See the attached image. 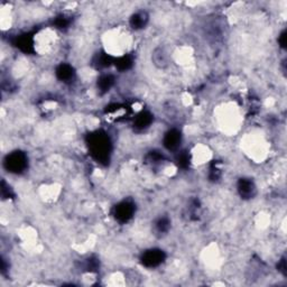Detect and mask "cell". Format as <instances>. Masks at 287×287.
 Returning a JSON list of instances; mask_svg holds the SVG:
<instances>
[{
    "instance_id": "obj_3",
    "label": "cell",
    "mask_w": 287,
    "mask_h": 287,
    "mask_svg": "<svg viewBox=\"0 0 287 287\" xmlns=\"http://www.w3.org/2000/svg\"><path fill=\"white\" fill-rule=\"evenodd\" d=\"M135 204L130 201H121L113 209V216L118 222L126 223L132 219L135 215Z\"/></svg>"
},
{
    "instance_id": "obj_12",
    "label": "cell",
    "mask_w": 287,
    "mask_h": 287,
    "mask_svg": "<svg viewBox=\"0 0 287 287\" xmlns=\"http://www.w3.org/2000/svg\"><path fill=\"white\" fill-rule=\"evenodd\" d=\"M154 228H155V231L160 234H165L168 233L171 228V220L167 218V216H161L158 218L155 224H154Z\"/></svg>"
},
{
    "instance_id": "obj_5",
    "label": "cell",
    "mask_w": 287,
    "mask_h": 287,
    "mask_svg": "<svg viewBox=\"0 0 287 287\" xmlns=\"http://www.w3.org/2000/svg\"><path fill=\"white\" fill-rule=\"evenodd\" d=\"M182 134L179 129H170L165 132L163 145L170 152H176L182 144Z\"/></svg>"
},
{
    "instance_id": "obj_6",
    "label": "cell",
    "mask_w": 287,
    "mask_h": 287,
    "mask_svg": "<svg viewBox=\"0 0 287 287\" xmlns=\"http://www.w3.org/2000/svg\"><path fill=\"white\" fill-rule=\"evenodd\" d=\"M238 193L244 198H252L257 192L256 185L250 179H240L237 185Z\"/></svg>"
},
{
    "instance_id": "obj_13",
    "label": "cell",
    "mask_w": 287,
    "mask_h": 287,
    "mask_svg": "<svg viewBox=\"0 0 287 287\" xmlns=\"http://www.w3.org/2000/svg\"><path fill=\"white\" fill-rule=\"evenodd\" d=\"M113 65H115L116 69L119 70V71H127V70H129L132 66V60L130 56L124 54L116 58L115 62H113Z\"/></svg>"
},
{
    "instance_id": "obj_7",
    "label": "cell",
    "mask_w": 287,
    "mask_h": 287,
    "mask_svg": "<svg viewBox=\"0 0 287 287\" xmlns=\"http://www.w3.org/2000/svg\"><path fill=\"white\" fill-rule=\"evenodd\" d=\"M148 20V14L144 12V10H141V12H136L131 15L129 18V25L132 29H135V31H141V29L145 28Z\"/></svg>"
},
{
    "instance_id": "obj_10",
    "label": "cell",
    "mask_w": 287,
    "mask_h": 287,
    "mask_svg": "<svg viewBox=\"0 0 287 287\" xmlns=\"http://www.w3.org/2000/svg\"><path fill=\"white\" fill-rule=\"evenodd\" d=\"M152 121H153L152 115H150V113H148V112L143 111V112L139 113L137 117H136V119L134 121V126L136 128H138V129L144 130L150 126Z\"/></svg>"
},
{
    "instance_id": "obj_2",
    "label": "cell",
    "mask_w": 287,
    "mask_h": 287,
    "mask_svg": "<svg viewBox=\"0 0 287 287\" xmlns=\"http://www.w3.org/2000/svg\"><path fill=\"white\" fill-rule=\"evenodd\" d=\"M3 164H5V167L8 170V172L13 173V174H20L27 168L28 160L26 154L16 150V152L7 155Z\"/></svg>"
},
{
    "instance_id": "obj_4",
    "label": "cell",
    "mask_w": 287,
    "mask_h": 287,
    "mask_svg": "<svg viewBox=\"0 0 287 287\" xmlns=\"http://www.w3.org/2000/svg\"><path fill=\"white\" fill-rule=\"evenodd\" d=\"M165 260V252L161 249H149L143 253L141 261L147 268H155Z\"/></svg>"
},
{
    "instance_id": "obj_1",
    "label": "cell",
    "mask_w": 287,
    "mask_h": 287,
    "mask_svg": "<svg viewBox=\"0 0 287 287\" xmlns=\"http://www.w3.org/2000/svg\"><path fill=\"white\" fill-rule=\"evenodd\" d=\"M89 149L95 160L98 161H105L109 158L110 155V139L108 136L101 131H97L90 135L89 139Z\"/></svg>"
},
{
    "instance_id": "obj_8",
    "label": "cell",
    "mask_w": 287,
    "mask_h": 287,
    "mask_svg": "<svg viewBox=\"0 0 287 287\" xmlns=\"http://www.w3.org/2000/svg\"><path fill=\"white\" fill-rule=\"evenodd\" d=\"M55 73H56L57 79L62 81V82H71L75 76L74 69H73L70 64H66V63H62L58 65Z\"/></svg>"
},
{
    "instance_id": "obj_14",
    "label": "cell",
    "mask_w": 287,
    "mask_h": 287,
    "mask_svg": "<svg viewBox=\"0 0 287 287\" xmlns=\"http://www.w3.org/2000/svg\"><path fill=\"white\" fill-rule=\"evenodd\" d=\"M278 43H279V46H281L282 49H285V46H286V32L285 31H283L281 34H279Z\"/></svg>"
},
{
    "instance_id": "obj_11",
    "label": "cell",
    "mask_w": 287,
    "mask_h": 287,
    "mask_svg": "<svg viewBox=\"0 0 287 287\" xmlns=\"http://www.w3.org/2000/svg\"><path fill=\"white\" fill-rule=\"evenodd\" d=\"M153 60L154 64L160 66V68H165V66H167L168 64L170 57H168V54L164 49H156L154 51Z\"/></svg>"
},
{
    "instance_id": "obj_9",
    "label": "cell",
    "mask_w": 287,
    "mask_h": 287,
    "mask_svg": "<svg viewBox=\"0 0 287 287\" xmlns=\"http://www.w3.org/2000/svg\"><path fill=\"white\" fill-rule=\"evenodd\" d=\"M115 84V78L112 74H102L100 78L98 79L97 88L100 92H108Z\"/></svg>"
}]
</instances>
